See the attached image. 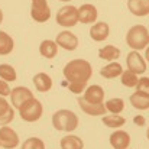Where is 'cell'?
<instances>
[{
    "instance_id": "5b68a950",
    "label": "cell",
    "mask_w": 149,
    "mask_h": 149,
    "mask_svg": "<svg viewBox=\"0 0 149 149\" xmlns=\"http://www.w3.org/2000/svg\"><path fill=\"white\" fill-rule=\"evenodd\" d=\"M55 20L62 28H72L78 23V9L75 6H62L58 10Z\"/></svg>"
},
{
    "instance_id": "74e56055",
    "label": "cell",
    "mask_w": 149,
    "mask_h": 149,
    "mask_svg": "<svg viewBox=\"0 0 149 149\" xmlns=\"http://www.w3.org/2000/svg\"><path fill=\"white\" fill-rule=\"evenodd\" d=\"M126 149H129V148H126Z\"/></svg>"
},
{
    "instance_id": "277c9868",
    "label": "cell",
    "mask_w": 149,
    "mask_h": 149,
    "mask_svg": "<svg viewBox=\"0 0 149 149\" xmlns=\"http://www.w3.org/2000/svg\"><path fill=\"white\" fill-rule=\"evenodd\" d=\"M42 113H44V106L39 100H36L35 97L31 100H28L25 104L20 106L19 109V114L20 117L25 120V122H36L42 117Z\"/></svg>"
},
{
    "instance_id": "d6986e66",
    "label": "cell",
    "mask_w": 149,
    "mask_h": 149,
    "mask_svg": "<svg viewBox=\"0 0 149 149\" xmlns=\"http://www.w3.org/2000/svg\"><path fill=\"white\" fill-rule=\"evenodd\" d=\"M123 72V68L119 62L116 61H111L110 64H107L106 67H103L100 70V75L103 78H107V80H111V78H116V77H120Z\"/></svg>"
},
{
    "instance_id": "8992f818",
    "label": "cell",
    "mask_w": 149,
    "mask_h": 149,
    "mask_svg": "<svg viewBox=\"0 0 149 149\" xmlns=\"http://www.w3.org/2000/svg\"><path fill=\"white\" fill-rule=\"evenodd\" d=\"M31 17L38 23H45L51 17V9L47 0H32Z\"/></svg>"
},
{
    "instance_id": "f546056e",
    "label": "cell",
    "mask_w": 149,
    "mask_h": 149,
    "mask_svg": "<svg viewBox=\"0 0 149 149\" xmlns=\"http://www.w3.org/2000/svg\"><path fill=\"white\" fill-rule=\"evenodd\" d=\"M136 91H139V93H145V94H148L149 96V78L148 77H142V78H139V81H138V84H136Z\"/></svg>"
},
{
    "instance_id": "52a82bcc",
    "label": "cell",
    "mask_w": 149,
    "mask_h": 149,
    "mask_svg": "<svg viewBox=\"0 0 149 149\" xmlns=\"http://www.w3.org/2000/svg\"><path fill=\"white\" fill-rule=\"evenodd\" d=\"M55 44L65 51H75L78 48V38L70 31H62L56 35Z\"/></svg>"
},
{
    "instance_id": "836d02e7",
    "label": "cell",
    "mask_w": 149,
    "mask_h": 149,
    "mask_svg": "<svg viewBox=\"0 0 149 149\" xmlns=\"http://www.w3.org/2000/svg\"><path fill=\"white\" fill-rule=\"evenodd\" d=\"M145 49H146V51H145V58H146V61L149 62V45L145 48Z\"/></svg>"
},
{
    "instance_id": "9c48e42d",
    "label": "cell",
    "mask_w": 149,
    "mask_h": 149,
    "mask_svg": "<svg viewBox=\"0 0 149 149\" xmlns=\"http://www.w3.org/2000/svg\"><path fill=\"white\" fill-rule=\"evenodd\" d=\"M126 64H127V70L135 74H143L146 71V62L138 51H132L127 54Z\"/></svg>"
},
{
    "instance_id": "2e32d148",
    "label": "cell",
    "mask_w": 149,
    "mask_h": 149,
    "mask_svg": "<svg viewBox=\"0 0 149 149\" xmlns=\"http://www.w3.org/2000/svg\"><path fill=\"white\" fill-rule=\"evenodd\" d=\"M127 7L130 13L138 17L149 15V0H127Z\"/></svg>"
},
{
    "instance_id": "30bf717a",
    "label": "cell",
    "mask_w": 149,
    "mask_h": 149,
    "mask_svg": "<svg viewBox=\"0 0 149 149\" xmlns=\"http://www.w3.org/2000/svg\"><path fill=\"white\" fill-rule=\"evenodd\" d=\"M10 99H12V106L15 109H20L22 104H25L28 100L33 99V93L28 88V87H15L10 93Z\"/></svg>"
},
{
    "instance_id": "d4e9b609",
    "label": "cell",
    "mask_w": 149,
    "mask_h": 149,
    "mask_svg": "<svg viewBox=\"0 0 149 149\" xmlns=\"http://www.w3.org/2000/svg\"><path fill=\"white\" fill-rule=\"evenodd\" d=\"M101 122L107 127L117 129V127H122L126 123V119L122 117V116H119V114H109V116H103V120Z\"/></svg>"
},
{
    "instance_id": "f35d334b",
    "label": "cell",
    "mask_w": 149,
    "mask_h": 149,
    "mask_svg": "<svg viewBox=\"0 0 149 149\" xmlns=\"http://www.w3.org/2000/svg\"><path fill=\"white\" fill-rule=\"evenodd\" d=\"M148 31H149V29H148Z\"/></svg>"
},
{
    "instance_id": "9a60e30c",
    "label": "cell",
    "mask_w": 149,
    "mask_h": 149,
    "mask_svg": "<svg viewBox=\"0 0 149 149\" xmlns=\"http://www.w3.org/2000/svg\"><path fill=\"white\" fill-rule=\"evenodd\" d=\"M109 35H110V26L106 22H97L90 29V38L96 42L106 41L109 38Z\"/></svg>"
},
{
    "instance_id": "7402d4cb",
    "label": "cell",
    "mask_w": 149,
    "mask_h": 149,
    "mask_svg": "<svg viewBox=\"0 0 149 149\" xmlns=\"http://www.w3.org/2000/svg\"><path fill=\"white\" fill-rule=\"evenodd\" d=\"M130 104L138 110H148L149 109V96L145 93H133L130 96Z\"/></svg>"
},
{
    "instance_id": "d6a6232c",
    "label": "cell",
    "mask_w": 149,
    "mask_h": 149,
    "mask_svg": "<svg viewBox=\"0 0 149 149\" xmlns=\"http://www.w3.org/2000/svg\"><path fill=\"white\" fill-rule=\"evenodd\" d=\"M133 122H135V125H136V126H145V123H146V119H145L143 116H135Z\"/></svg>"
},
{
    "instance_id": "83f0119b",
    "label": "cell",
    "mask_w": 149,
    "mask_h": 149,
    "mask_svg": "<svg viewBox=\"0 0 149 149\" xmlns=\"http://www.w3.org/2000/svg\"><path fill=\"white\" fill-rule=\"evenodd\" d=\"M120 81H122V84L126 86L127 88H133V87H136L139 78H138V74H135V72L126 70V71L122 72V75H120Z\"/></svg>"
},
{
    "instance_id": "e0dca14e",
    "label": "cell",
    "mask_w": 149,
    "mask_h": 149,
    "mask_svg": "<svg viewBox=\"0 0 149 149\" xmlns=\"http://www.w3.org/2000/svg\"><path fill=\"white\" fill-rule=\"evenodd\" d=\"M15 119V110L7 100L0 97V126H7Z\"/></svg>"
},
{
    "instance_id": "ffe728a7",
    "label": "cell",
    "mask_w": 149,
    "mask_h": 149,
    "mask_svg": "<svg viewBox=\"0 0 149 149\" xmlns=\"http://www.w3.org/2000/svg\"><path fill=\"white\" fill-rule=\"evenodd\" d=\"M39 52L44 58L47 59H52L56 56L58 54V45L55 44V41H49V39H45L41 42L39 45Z\"/></svg>"
},
{
    "instance_id": "e575fe53",
    "label": "cell",
    "mask_w": 149,
    "mask_h": 149,
    "mask_svg": "<svg viewBox=\"0 0 149 149\" xmlns=\"http://www.w3.org/2000/svg\"><path fill=\"white\" fill-rule=\"evenodd\" d=\"M1 22H3V12H1V9H0V25H1Z\"/></svg>"
},
{
    "instance_id": "603a6c76",
    "label": "cell",
    "mask_w": 149,
    "mask_h": 149,
    "mask_svg": "<svg viewBox=\"0 0 149 149\" xmlns=\"http://www.w3.org/2000/svg\"><path fill=\"white\" fill-rule=\"evenodd\" d=\"M99 56L104 61H116L120 56V49L116 48L114 45H106L103 48H100L99 51Z\"/></svg>"
},
{
    "instance_id": "d590c367",
    "label": "cell",
    "mask_w": 149,
    "mask_h": 149,
    "mask_svg": "<svg viewBox=\"0 0 149 149\" xmlns=\"http://www.w3.org/2000/svg\"><path fill=\"white\" fill-rule=\"evenodd\" d=\"M146 138H148V141H149V127H148V132H146Z\"/></svg>"
},
{
    "instance_id": "6da1fadb",
    "label": "cell",
    "mask_w": 149,
    "mask_h": 149,
    "mask_svg": "<svg viewBox=\"0 0 149 149\" xmlns=\"http://www.w3.org/2000/svg\"><path fill=\"white\" fill-rule=\"evenodd\" d=\"M64 78L68 83H86L93 75V67L86 59H72L62 70Z\"/></svg>"
},
{
    "instance_id": "ac0fdd59",
    "label": "cell",
    "mask_w": 149,
    "mask_h": 149,
    "mask_svg": "<svg viewBox=\"0 0 149 149\" xmlns=\"http://www.w3.org/2000/svg\"><path fill=\"white\" fill-rule=\"evenodd\" d=\"M33 84L39 93H47L52 88V78L47 72H38L33 77Z\"/></svg>"
},
{
    "instance_id": "ba28073f",
    "label": "cell",
    "mask_w": 149,
    "mask_h": 149,
    "mask_svg": "<svg viewBox=\"0 0 149 149\" xmlns=\"http://www.w3.org/2000/svg\"><path fill=\"white\" fill-rule=\"evenodd\" d=\"M17 145H19L17 133L9 126H1L0 127V146L4 149H15Z\"/></svg>"
},
{
    "instance_id": "4316f807",
    "label": "cell",
    "mask_w": 149,
    "mask_h": 149,
    "mask_svg": "<svg viewBox=\"0 0 149 149\" xmlns=\"http://www.w3.org/2000/svg\"><path fill=\"white\" fill-rule=\"evenodd\" d=\"M17 75H16V70L9 65V64H0V80L4 81H16Z\"/></svg>"
},
{
    "instance_id": "3957f363",
    "label": "cell",
    "mask_w": 149,
    "mask_h": 149,
    "mask_svg": "<svg viewBox=\"0 0 149 149\" xmlns=\"http://www.w3.org/2000/svg\"><path fill=\"white\" fill-rule=\"evenodd\" d=\"M126 44L132 51L145 49L149 45V31L143 25L132 26L126 33Z\"/></svg>"
},
{
    "instance_id": "484cf974",
    "label": "cell",
    "mask_w": 149,
    "mask_h": 149,
    "mask_svg": "<svg viewBox=\"0 0 149 149\" xmlns=\"http://www.w3.org/2000/svg\"><path fill=\"white\" fill-rule=\"evenodd\" d=\"M104 107H106V110L107 111H110L111 114H120L123 110H125V101L122 99H110L106 101V104H104Z\"/></svg>"
},
{
    "instance_id": "5bb4252c",
    "label": "cell",
    "mask_w": 149,
    "mask_h": 149,
    "mask_svg": "<svg viewBox=\"0 0 149 149\" xmlns=\"http://www.w3.org/2000/svg\"><path fill=\"white\" fill-rule=\"evenodd\" d=\"M83 97L87 100L88 103L103 104V101H104V90H103V87L99 86V84H93V86H90V87L86 88Z\"/></svg>"
},
{
    "instance_id": "8fae6325",
    "label": "cell",
    "mask_w": 149,
    "mask_h": 149,
    "mask_svg": "<svg viewBox=\"0 0 149 149\" xmlns=\"http://www.w3.org/2000/svg\"><path fill=\"white\" fill-rule=\"evenodd\" d=\"M97 16H99V12H97L96 6H93L90 3H86L78 9V22H81L84 25L96 22Z\"/></svg>"
},
{
    "instance_id": "7a4b0ae2",
    "label": "cell",
    "mask_w": 149,
    "mask_h": 149,
    "mask_svg": "<svg viewBox=\"0 0 149 149\" xmlns=\"http://www.w3.org/2000/svg\"><path fill=\"white\" fill-rule=\"evenodd\" d=\"M52 126L58 132H74L78 127V116L71 110H58L52 114Z\"/></svg>"
},
{
    "instance_id": "8d00e7d4",
    "label": "cell",
    "mask_w": 149,
    "mask_h": 149,
    "mask_svg": "<svg viewBox=\"0 0 149 149\" xmlns=\"http://www.w3.org/2000/svg\"><path fill=\"white\" fill-rule=\"evenodd\" d=\"M59 1H64V3H67V1H71V0H59Z\"/></svg>"
},
{
    "instance_id": "4dcf8cb0",
    "label": "cell",
    "mask_w": 149,
    "mask_h": 149,
    "mask_svg": "<svg viewBox=\"0 0 149 149\" xmlns=\"http://www.w3.org/2000/svg\"><path fill=\"white\" fill-rule=\"evenodd\" d=\"M87 84L86 83H70L68 84V90L74 94H81L83 91H86Z\"/></svg>"
},
{
    "instance_id": "4fadbf2b",
    "label": "cell",
    "mask_w": 149,
    "mask_h": 149,
    "mask_svg": "<svg viewBox=\"0 0 149 149\" xmlns=\"http://www.w3.org/2000/svg\"><path fill=\"white\" fill-rule=\"evenodd\" d=\"M109 141L114 149H126L130 145V135L125 130H116L110 135Z\"/></svg>"
},
{
    "instance_id": "f1b7e54d",
    "label": "cell",
    "mask_w": 149,
    "mask_h": 149,
    "mask_svg": "<svg viewBox=\"0 0 149 149\" xmlns=\"http://www.w3.org/2000/svg\"><path fill=\"white\" fill-rule=\"evenodd\" d=\"M20 149H45V143L39 138H29L22 143Z\"/></svg>"
},
{
    "instance_id": "1f68e13d",
    "label": "cell",
    "mask_w": 149,
    "mask_h": 149,
    "mask_svg": "<svg viewBox=\"0 0 149 149\" xmlns=\"http://www.w3.org/2000/svg\"><path fill=\"white\" fill-rule=\"evenodd\" d=\"M12 90L7 84V81L4 80H0V97H6V96H10Z\"/></svg>"
},
{
    "instance_id": "44dd1931",
    "label": "cell",
    "mask_w": 149,
    "mask_h": 149,
    "mask_svg": "<svg viewBox=\"0 0 149 149\" xmlns=\"http://www.w3.org/2000/svg\"><path fill=\"white\" fill-rule=\"evenodd\" d=\"M61 149H84V142L75 135H67L59 142Z\"/></svg>"
},
{
    "instance_id": "cb8c5ba5",
    "label": "cell",
    "mask_w": 149,
    "mask_h": 149,
    "mask_svg": "<svg viewBox=\"0 0 149 149\" xmlns=\"http://www.w3.org/2000/svg\"><path fill=\"white\" fill-rule=\"evenodd\" d=\"M13 48H15L13 38H12L9 33L0 31V55H7V54H10V52L13 51Z\"/></svg>"
},
{
    "instance_id": "7c38bea8",
    "label": "cell",
    "mask_w": 149,
    "mask_h": 149,
    "mask_svg": "<svg viewBox=\"0 0 149 149\" xmlns=\"http://www.w3.org/2000/svg\"><path fill=\"white\" fill-rule=\"evenodd\" d=\"M77 103L81 107V110L86 114H90V116H104V113L107 111L106 107H104V103L103 104H93V103H88L83 96L77 99Z\"/></svg>"
}]
</instances>
